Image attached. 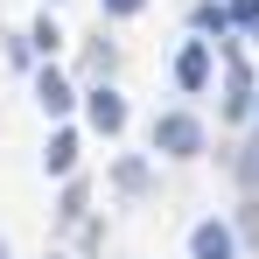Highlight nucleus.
Masks as SVG:
<instances>
[{"label": "nucleus", "mask_w": 259, "mask_h": 259, "mask_svg": "<svg viewBox=\"0 0 259 259\" xmlns=\"http://www.w3.org/2000/svg\"><path fill=\"white\" fill-rule=\"evenodd\" d=\"M154 154H168V161L203 154V119H196V112H161V119H154Z\"/></svg>", "instance_id": "f257e3e1"}, {"label": "nucleus", "mask_w": 259, "mask_h": 259, "mask_svg": "<svg viewBox=\"0 0 259 259\" xmlns=\"http://www.w3.org/2000/svg\"><path fill=\"white\" fill-rule=\"evenodd\" d=\"M140 7H147V0H105V14H119V21H126V14H140Z\"/></svg>", "instance_id": "9b49d317"}, {"label": "nucleus", "mask_w": 259, "mask_h": 259, "mask_svg": "<svg viewBox=\"0 0 259 259\" xmlns=\"http://www.w3.org/2000/svg\"><path fill=\"white\" fill-rule=\"evenodd\" d=\"M21 42H28V56H56V42H63V28H56V21H35V28H28V35H21Z\"/></svg>", "instance_id": "1a4fd4ad"}, {"label": "nucleus", "mask_w": 259, "mask_h": 259, "mask_svg": "<svg viewBox=\"0 0 259 259\" xmlns=\"http://www.w3.org/2000/svg\"><path fill=\"white\" fill-rule=\"evenodd\" d=\"M210 84V42H182L175 56V91H203Z\"/></svg>", "instance_id": "423d86ee"}, {"label": "nucleus", "mask_w": 259, "mask_h": 259, "mask_svg": "<svg viewBox=\"0 0 259 259\" xmlns=\"http://www.w3.org/2000/svg\"><path fill=\"white\" fill-rule=\"evenodd\" d=\"M0 259H7V245H0Z\"/></svg>", "instance_id": "ddd939ff"}, {"label": "nucleus", "mask_w": 259, "mask_h": 259, "mask_svg": "<svg viewBox=\"0 0 259 259\" xmlns=\"http://www.w3.org/2000/svg\"><path fill=\"white\" fill-rule=\"evenodd\" d=\"M224 28H231V7H224V0H203V7H196V42H203V35H224Z\"/></svg>", "instance_id": "6e6552de"}, {"label": "nucleus", "mask_w": 259, "mask_h": 259, "mask_svg": "<svg viewBox=\"0 0 259 259\" xmlns=\"http://www.w3.org/2000/svg\"><path fill=\"white\" fill-rule=\"evenodd\" d=\"M189 259H238V231H231L224 217H203V224L189 231Z\"/></svg>", "instance_id": "7ed1b4c3"}, {"label": "nucleus", "mask_w": 259, "mask_h": 259, "mask_svg": "<svg viewBox=\"0 0 259 259\" xmlns=\"http://www.w3.org/2000/svg\"><path fill=\"white\" fill-rule=\"evenodd\" d=\"M245 238H252V245H259V203H252V210H245Z\"/></svg>", "instance_id": "f8f14e48"}, {"label": "nucleus", "mask_w": 259, "mask_h": 259, "mask_svg": "<svg viewBox=\"0 0 259 259\" xmlns=\"http://www.w3.org/2000/svg\"><path fill=\"white\" fill-rule=\"evenodd\" d=\"M259 91H252V70H245V56L238 42H224V119H252Z\"/></svg>", "instance_id": "f03ea898"}, {"label": "nucleus", "mask_w": 259, "mask_h": 259, "mask_svg": "<svg viewBox=\"0 0 259 259\" xmlns=\"http://www.w3.org/2000/svg\"><path fill=\"white\" fill-rule=\"evenodd\" d=\"M238 182L259 189V140H245V154H238Z\"/></svg>", "instance_id": "9d476101"}, {"label": "nucleus", "mask_w": 259, "mask_h": 259, "mask_svg": "<svg viewBox=\"0 0 259 259\" xmlns=\"http://www.w3.org/2000/svg\"><path fill=\"white\" fill-rule=\"evenodd\" d=\"M252 140H259V133H252Z\"/></svg>", "instance_id": "2eb2a0df"}, {"label": "nucleus", "mask_w": 259, "mask_h": 259, "mask_svg": "<svg viewBox=\"0 0 259 259\" xmlns=\"http://www.w3.org/2000/svg\"><path fill=\"white\" fill-rule=\"evenodd\" d=\"M70 168H77V133L56 126V133H49V147H42V175H63V182H70Z\"/></svg>", "instance_id": "0eeeda50"}, {"label": "nucleus", "mask_w": 259, "mask_h": 259, "mask_svg": "<svg viewBox=\"0 0 259 259\" xmlns=\"http://www.w3.org/2000/svg\"><path fill=\"white\" fill-rule=\"evenodd\" d=\"M35 105H42L49 119H63V112L77 105V91H70V77H63L56 63H42V70H35Z\"/></svg>", "instance_id": "39448f33"}, {"label": "nucleus", "mask_w": 259, "mask_h": 259, "mask_svg": "<svg viewBox=\"0 0 259 259\" xmlns=\"http://www.w3.org/2000/svg\"><path fill=\"white\" fill-rule=\"evenodd\" d=\"M49 259H63V252H49Z\"/></svg>", "instance_id": "4468645a"}, {"label": "nucleus", "mask_w": 259, "mask_h": 259, "mask_svg": "<svg viewBox=\"0 0 259 259\" xmlns=\"http://www.w3.org/2000/svg\"><path fill=\"white\" fill-rule=\"evenodd\" d=\"M84 119H91V133H105V140H112V133L126 126V98H119V91H112V84H98V91H84Z\"/></svg>", "instance_id": "20e7f679"}]
</instances>
